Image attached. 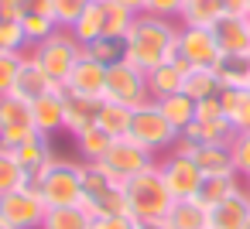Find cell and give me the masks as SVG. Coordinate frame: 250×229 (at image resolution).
Listing matches in <instances>:
<instances>
[{
    "instance_id": "1",
    "label": "cell",
    "mask_w": 250,
    "mask_h": 229,
    "mask_svg": "<svg viewBox=\"0 0 250 229\" xmlns=\"http://www.w3.org/2000/svg\"><path fill=\"white\" fill-rule=\"evenodd\" d=\"M178 21L154 18V14H137L130 31H127V62L137 65L141 72H151L165 62H175V45H178Z\"/></svg>"
},
{
    "instance_id": "2",
    "label": "cell",
    "mask_w": 250,
    "mask_h": 229,
    "mask_svg": "<svg viewBox=\"0 0 250 229\" xmlns=\"http://www.w3.org/2000/svg\"><path fill=\"white\" fill-rule=\"evenodd\" d=\"M31 188H38V195L45 198L48 209L83 205V161L52 157L42 168V174L31 181Z\"/></svg>"
},
{
    "instance_id": "3",
    "label": "cell",
    "mask_w": 250,
    "mask_h": 229,
    "mask_svg": "<svg viewBox=\"0 0 250 229\" xmlns=\"http://www.w3.org/2000/svg\"><path fill=\"white\" fill-rule=\"evenodd\" d=\"M124 195H127V215L137 219V222L165 219L171 202H175L168 185H165V178H161V171H158V164L141 171V174H134L130 181H124Z\"/></svg>"
},
{
    "instance_id": "4",
    "label": "cell",
    "mask_w": 250,
    "mask_h": 229,
    "mask_svg": "<svg viewBox=\"0 0 250 229\" xmlns=\"http://www.w3.org/2000/svg\"><path fill=\"white\" fill-rule=\"evenodd\" d=\"M28 55L48 72V79H52L55 86H65V79H69L72 69H76V62L83 58V45H79V38H76L69 28H59L52 38H45L42 45L28 48Z\"/></svg>"
},
{
    "instance_id": "5",
    "label": "cell",
    "mask_w": 250,
    "mask_h": 229,
    "mask_svg": "<svg viewBox=\"0 0 250 229\" xmlns=\"http://www.w3.org/2000/svg\"><path fill=\"white\" fill-rule=\"evenodd\" d=\"M83 205L93 215H127L124 181L106 174L100 164H83Z\"/></svg>"
},
{
    "instance_id": "6",
    "label": "cell",
    "mask_w": 250,
    "mask_h": 229,
    "mask_svg": "<svg viewBox=\"0 0 250 229\" xmlns=\"http://www.w3.org/2000/svg\"><path fill=\"white\" fill-rule=\"evenodd\" d=\"M130 137H134L141 147H147L151 154L165 157V154H171V147H175V140H178V130L165 120V113H161L158 103L151 99V103H144V106L134 110Z\"/></svg>"
},
{
    "instance_id": "7",
    "label": "cell",
    "mask_w": 250,
    "mask_h": 229,
    "mask_svg": "<svg viewBox=\"0 0 250 229\" xmlns=\"http://www.w3.org/2000/svg\"><path fill=\"white\" fill-rule=\"evenodd\" d=\"M154 164H158V154H151L147 147H141L130 134L127 137H113L110 147H106V154H103V161H100V168L106 174H113L117 181H130L134 174H141V171H147Z\"/></svg>"
},
{
    "instance_id": "8",
    "label": "cell",
    "mask_w": 250,
    "mask_h": 229,
    "mask_svg": "<svg viewBox=\"0 0 250 229\" xmlns=\"http://www.w3.org/2000/svg\"><path fill=\"white\" fill-rule=\"evenodd\" d=\"M103 99L120 103V106H127V110H137V106L151 103L147 72H141V69L130 65V62L110 65V69H106V93H103Z\"/></svg>"
},
{
    "instance_id": "9",
    "label": "cell",
    "mask_w": 250,
    "mask_h": 229,
    "mask_svg": "<svg viewBox=\"0 0 250 229\" xmlns=\"http://www.w3.org/2000/svg\"><path fill=\"white\" fill-rule=\"evenodd\" d=\"M45 215H48V205L31 185H21L7 195H0V219L11 229H42Z\"/></svg>"
},
{
    "instance_id": "10",
    "label": "cell",
    "mask_w": 250,
    "mask_h": 229,
    "mask_svg": "<svg viewBox=\"0 0 250 229\" xmlns=\"http://www.w3.org/2000/svg\"><path fill=\"white\" fill-rule=\"evenodd\" d=\"M158 171L171 191V198H195L199 195V185H202V171L195 168L192 157H182V154H165L158 157Z\"/></svg>"
},
{
    "instance_id": "11",
    "label": "cell",
    "mask_w": 250,
    "mask_h": 229,
    "mask_svg": "<svg viewBox=\"0 0 250 229\" xmlns=\"http://www.w3.org/2000/svg\"><path fill=\"white\" fill-rule=\"evenodd\" d=\"M219 45H216V35L209 28H182L178 31V45H175V58L185 62L188 69L195 65H216L219 62Z\"/></svg>"
},
{
    "instance_id": "12",
    "label": "cell",
    "mask_w": 250,
    "mask_h": 229,
    "mask_svg": "<svg viewBox=\"0 0 250 229\" xmlns=\"http://www.w3.org/2000/svg\"><path fill=\"white\" fill-rule=\"evenodd\" d=\"M209 31L216 35V45L223 55H250V18L223 14Z\"/></svg>"
},
{
    "instance_id": "13",
    "label": "cell",
    "mask_w": 250,
    "mask_h": 229,
    "mask_svg": "<svg viewBox=\"0 0 250 229\" xmlns=\"http://www.w3.org/2000/svg\"><path fill=\"white\" fill-rule=\"evenodd\" d=\"M62 89L79 93V96H89V99H103V93H106V65H100V62H93V58L83 55Z\"/></svg>"
},
{
    "instance_id": "14",
    "label": "cell",
    "mask_w": 250,
    "mask_h": 229,
    "mask_svg": "<svg viewBox=\"0 0 250 229\" xmlns=\"http://www.w3.org/2000/svg\"><path fill=\"white\" fill-rule=\"evenodd\" d=\"M31 123H35V130L42 134V137H55V134H62L65 130V103H62V89H55V93H48V96H42V99H35L31 103Z\"/></svg>"
},
{
    "instance_id": "15",
    "label": "cell",
    "mask_w": 250,
    "mask_h": 229,
    "mask_svg": "<svg viewBox=\"0 0 250 229\" xmlns=\"http://www.w3.org/2000/svg\"><path fill=\"white\" fill-rule=\"evenodd\" d=\"M62 103H65V134H69V137H76V134L96 127L103 99H89V96H79V93L62 89Z\"/></svg>"
},
{
    "instance_id": "16",
    "label": "cell",
    "mask_w": 250,
    "mask_h": 229,
    "mask_svg": "<svg viewBox=\"0 0 250 229\" xmlns=\"http://www.w3.org/2000/svg\"><path fill=\"white\" fill-rule=\"evenodd\" d=\"M55 89H62V86H55L52 79H48V72L24 52V58H21V72H18V86H14V93L21 96V99H28V103H35V99H42V96H48V93H55Z\"/></svg>"
},
{
    "instance_id": "17",
    "label": "cell",
    "mask_w": 250,
    "mask_h": 229,
    "mask_svg": "<svg viewBox=\"0 0 250 229\" xmlns=\"http://www.w3.org/2000/svg\"><path fill=\"white\" fill-rule=\"evenodd\" d=\"M250 222V195L236 191L226 202L209 209V229H247Z\"/></svg>"
},
{
    "instance_id": "18",
    "label": "cell",
    "mask_w": 250,
    "mask_h": 229,
    "mask_svg": "<svg viewBox=\"0 0 250 229\" xmlns=\"http://www.w3.org/2000/svg\"><path fill=\"white\" fill-rule=\"evenodd\" d=\"M161 222L168 229H209V209L199 198H175Z\"/></svg>"
},
{
    "instance_id": "19",
    "label": "cell",
    "mask_w": 250,
    "mask_h": 229,
    "mask_svg": "<svg viewBox=\"0 0 250 229\" xmlns=\"http://www.w3.org/2000/svg\"><path fill=\"white\" fill-rule=\"evenodd\" d=\"M185 62H165V65H158V69H151L147 72V89H151V99L158 103V99H165V96H175V93H182V82H185Z\"/></svg>"
},
{
    "instance_id": "20",
    "label": "cell",
    "mask_w": 250,
    "mask_h": 229,
    "mask_svg": "<svg viewBox=\"0 0 250 229\" xmlns=\"http://www.w3.org/2000/svg\"><path fill=\"white\" fill-rule=\"evenodd\" d=\"M182 93L195 103L202 99H216L223 93V82L216 76V65H195V69H185V82H182Z\"/></svg>"
},
{
    "instance_id": "21",
    "label": "cell",
    "mask_w": 250,
    "mask_h": 229,
    "mask_svg": "<svg viewBox=\"0 0 250 229\" xmlns=\"http://www.w3.org/2000/svg\"><path fill=\"white\" fill-rule=\"evenodd\" d=\"M192 161L202 174H236L229 144H199L192 151Z\"/></svg>"
},
{
    "instance_id": "22",
    "label": "cell",
    "mask_w": 250,
    "mask_h": 229,
    "mask_svg": "<svg viewBox=\"0 0 250 229\" xmlns=\"http://www.w3.org/2000/svg\"><path fill=\"white\" fill-rule=\"evenodd\" d=\"M83 55L106 65V69L120 65V62H127V35H100L96 41L83 45Z\"/></svg>"
},
{
    "instance_id": "23",
    "label": "cell",
    "mask_w": 250,
    "mask_h": 229,
    "mask_svg": "<svg viewBox=\"0 0 250 229\" xmlns=\"http://www.w3.org/2000/svg\"><path fill=\"white\" fill-rule=\"evenodd\" d=\"M236 191H243V178H240V174H206L195 198H199L206 209H212V205L226 202V198L236 195Z\"/></svg>"
},
{
    "instance_id": "24",
    "label": "cell",
    "mask_w": 250,
    "mask_h": 229,
    "mask_svg": "<svg viewBox=\"0 0 250 229\" xmlns=\"http://www.w3.org/2000/svg\"><path fill=\"white\" fill-rule=\"evenodd\" d=\"M223 14H226L223 0H185L182 14H178V24L182 28H212Z\"/></svg>"
},
{
    "instance_id": "25",
    "label": "cell",
    "mask_w": 250,
    "mask_h": 229,
    "mask_svg": "<svg viewBox=\"0 0 250 229\" xmlns=\"http://www.w3.org/2000/svg\"><path fill=\"white\" fill-rule=\"evenodd\" d=\"M233 134H236V130H233V123H229L226 116H216V120H192V127L182 130V137L192 140V144H229Z\"/></svg>"
},
{
    "instance_id": "26",
    "label": "cell",
    "mask_w": 250,
    "mask_h": 229,
    "mask_svg": "<svg viewBox=\"0 0 250 229\" xmlns=\"http://www.w3.org/2000/svg\"><path fill=\"white\" fill-rule=\"evenodd\" d=\"M14 157H18V164L24 168V174H28V185L42 174V168L55 157V151H52V140L48 137H35L31 144H24V147H18L14 151Z\"/></svg>"
},
{
    "instance_id": "27",
    "label": "cell",
    "mask_w": 250,
    "mask_h": 229,
    "mask_svg": "<svg viewBox=\"0 0 250 229\" xmlns=\"http://www.w3.org/2000/svg\"><path fill=\"white\" fill-rule=\"evenodd\" d=\"M216 76L223 89H250V55H219Z\"/></svg>"
},
{
    "instance_id": "28",
    "label": "cell",
    "mask_w": 250,
    "mask_h": 229,
    "mask_svg": "<svg viewBox=\"0 0 250 229\" xmlns=\"http://www.w3.org/2000/svg\"><path fill=\"white\" fill-rule=\"evenodd\" d=\"M223 113L229 116L236 134H250V89H223L219 93Z\"/></svg>"
},
{
    "instance_id": "29",
    "label": "cell",
    "mask_w": 250,
    "mask_h": 229,
    "mask_svg": "<svg viewBox=\"0 0 250 229\" xmlns=\"http://www.w3.org/2000/svg\"><path fill=\"white\" fill-rule=\"evenodd\" d=\"M72 140H76V154H79V161H83V164H100L113 137H110L103 127H89V130L76 134Z\"/></svg>"
},
{
    "instance_id": "30",
    "label": "cell",
    "mask_w": 250,
    "mask_h": 229,
    "mask_svg": "<svg viewBox=\"0 0 250 229\" xmlns=\"http://www.w3.org/2000/svg\"><path fill=\"white\" fill-rule=\"evenodd\" d=\"M158 110L165 113V120L182 134V130H188L192 127V120H195V99H188L185 93H175V96H165V99H158Z\"/></svg>"
},
{
    "instance_id": "31",
    "label": "cell",
    "mask_w": 250,
    "mask_h": 229,
    "mask_svg": "<svg viewBox=\"0 0 250 229\" xmlns=\"http://www.w3.org/2000/svg\"><path fill=\"white\" fill-rule=\"evenodd\" d=\"M93 226V212L86 205H62V209H48L42 229H89Z\"/></svg>"
},
{
    "instance_id": "32",
    "label": "cell",
    "mask_w": 250,
    "mask_h": 229,
    "mask_svg": "<svg viewBox=\"0 0 250 229\" xmlns=\"http://www.w3.org/2000/svg\"><path fill=\"white\" fill-rule=\"evenodd\" d=\"M18 24H21V31H24V41H28V48L42 45L45 38H52V35L59 31V21H55L48 11H35V7H31V11H28V14L18 21Z\"/></svg>"
},
{
    "instance_id": "33",
    "label": "cell",
    "mask_w": 250,
    "mask_h": 229,
    "mask_svg": "<svg viewBox=\"0 0 250 229\" xmlns=\"http://www.w3.org/2000/svg\"><path fill=\"white\" fill-rule=\"evenodd\" d=\"M14 127H35L31 103L21 99L18 93H7V96H0V130H14Z\"/></svg>"
},
{
    "instance_id": "34",
    "label": "cell",
    "mask_w": 250,
    "mask_h": 229,
    "mask_svg": "<svg viewBox=\"0 0 250 229\" xmlns=\"http://www.w3.org/2000/svg\"><path fill=\"white\" fill-rule=\"evenodd\" d=\"M130 120H134V110H127V106H120V103L103 99L96 127H103L110 137H127V134H130Z\"/></svg>"
},
{
    "instance_id": "35",
    "label": "cell",
    "mask_w": 250,
    "mask_h": 229,
    "mask_svg": "<svg viewBox=\"0 0 250 229\" xmlns=\"http://www.w3.org/2000/svg\"><path fill=\"white\" fill-rule=\"evenodd\" d=\"M69 31L79 38V45H89V41H96L100 35H106V24H103V0H93V4L86 7V14H83Z\"/></svg>"
},
{
    "instance_id": "36",
    "label": "cell",
    "mask_w": 250,
    "mask_h": 229,
    "mask_svg": "<svg viewBox=\"0 0 250 229\" xmlns=\"http://www.w3.org/2000/svg\"><path fill=\"white\" fill-rule=\"evenodd\" d=\"M21 185H28L24 168L18 164L14 151L0 147V195H7V191H14V188H21Z\"/></svg>"
},
{
    "instance_id": "37",
    "label": "cell",
    "mask_w": 250,
    "mask_h": 229,
    "mask_svg": "<svg viewBox=\"0 0 250 229\" xmlns=\"http://www.w3.org/2000/svg\"><path fill=\"white\" fill-rule=\"evenodd\" d=\"M134 11L117 4V0H103V24H106V35H127L130 24H134Z\"/></svg>"
},
{
    "instance_id": "38",
    "label": "cell",
    "mask_w": 250,
    "mask_h": 229,
    "mask_svg": "<svg viewBox=\"0 0 250 229\" xmlns=\"http://www.w3.org/2000/svg\"><path fill=\"white\" fill-rule=\"evenodd\" d=\"M89 4H93V0H48V14L59 21V28H72L86 14Z\"/></svg>"
},
{
    "instance_id": "39",
    "label": "cell",
    "mask_w": 250,
    "mask_h": 229,
    "mask_svg": "<svg viewBox=\"0 0 250 229\" xmlns=\"http://www.w3.org/2000/svg\"><path fill=\"white\" fill-rule=\"evenodd\" d=\"M28 41L18 21H0V55H24Z\"/></svg>"
},
{
    "instance_id": "40",
    "label": "cell",
    "mask_w": 250,
    "mask_h": 229,
    "mask_svg": "<svg viewBox=\"0 0 250 229\" xmlns=\"http://www.w3.org/2000/svg\"><path fill=\"white\" fill-rule=\"evenodd\" d=\"M229 154H233V168L240 178H250V134H233L229 140Z\"/></svg>"
},
{
    "instance_id": "41",
    "label": "cell",
    "mask_w": 250,
    "mask_h": 229,
    "mask_svg": "<svg viewBox=\"0 0 250 229\" xmlns=\"http://www.w3.org/2000/svg\"><path fill=\"white\" fill-rule=\"evenodd\" d=\"M21 58H24V55H0V96L14 93L18 72H21Z\"/></svg>"
},
{
    "instance_id": "42",
    "label": "cell",
    "mask_w": 250,
    "mask_h": 229,
    "mask_svg": "<svg viewBox=\"0 0 250 229\" xmlns=\"http://www.w3.org/2000/svg\"><path fill=\"white\" fill-rule=\"evenodd\" d=\"M182 4L185 0H147V14H154V18H168V21H178V14H182Z\"/></svg>"
},
{
    "instance_id": "43",
    "label": "cell",
    "mask_w": 250,
    "mask_h": 229,
    "mask_svg": "<svg viewBox=\"0 0 250 229\" xmlns=\"http://www.w3.org/2000/svg\"><path fill=\"white\" fill-rule=\"evenodd\" d=\"M137 219L130 215H93V226L89 229H134Z\"/></svg>"
},
{
    "instance_id": "44",
    "label": "cell",
    "mask_w": 250,
    "mask_h": 229,
    "mask_svg": "<svg viewBox=\"0 0 250 229\" xmlns=\"http://www.w3.org/2000/svg\"><path fill=\"white\" fill-rule=\"evenodd\" d=\"M31 11L28 0H0V21H21Z\"/></svg>"
},
{
    "instance_id": "45",
    "label": "cell",
    "mask_w": 250,
    "mask_h": 229,
    "mask_svg": "<svg viewBox=\"0 0 250 229\" xmlns=\"http://www.w3.org/2000/svg\"><path fill=\"white\" fill-rule=\"evenodd\" d=\"M216 116H226L219 96H216V99H202V103H195V120H216ZM226 120H229V116H226Z\"/></svg>"
},
{
    "instance_id": "46",
    "label": "cell",
    "mask_w": 250,
    "mask_h": 229,
    "mask_svg": "<svg viewBox=\"0 0 250 229\" xmlns=\"http://www.w3.org/2000/svg\"><path fill=\"white\" fill-rule=\"evenodd\" d=\"M223 7H226V14H240V18H250V14H247L250 0H223Z\"/></svg>"
},
{
    "instance_id": "47",
    "label": "cell",
    "mask_w": 250,
    "mask_h": 229,
    "mask_svg": "<svg viewBox=\"0 0 250 229\" xmlns=\"http://www.w3.org/2000/svg\"><path fill=\"white\" fill-rule=\"evenodd\" d=\"M117 4H124V7H130L134 14H144V7H147V0H117Z\"/></svg>"
},
{
    "instance_id": "48",
    "label": "cell",
    "mask_w": 250,
    "mask_h": 229,
    "mask_svg": "<svg viewBox=\"0 0 250 229\" xmlns=\"http://www.w3.org/2000/svg\"><path fill=\"white\" fill-rule=\"evenodd\" d=\"M134 229H168V226H165L161 219H151V222H137Z\"/></svg>"
},
{
    "instance_id": "49",
    "label": "cell",
    "mask_w": 250,
    "mask_h": 229,
    "mask_svg": "<svg viewBox=\"0 0 250 229\" xmlns=\"http://www.w3.org/2000/svg\"><path fill=\"white\" fill-rule=\"evenodd\" d=\"M243 191H247V195H250V178H243Z\"/></svg>"
},
{
    "instance_id": "50",
    "label": "cell",
    "mask_w": 250,
    "mask_h": 229,
    "mask_svg": "<svg viewBox=\"0 0 250 229\" xmlns=\"http://www.w3.org/2000/svg\"><path fill=\"white\" fill-rule=\"evenodd\" d=\"M0 229H11V226H7V222H4V219H0Z\"/></svg>"
},
{
    "instance_id": "51",
    "label": "cell",
    "mask_w": 250,
    "mask_h": 229,
    "mask_svg": "<svg viewBox=\"0 0 250 229\" xmlns=\"http://www.w3.org/2000/svg\"><path fill=\"white\" fill-rule=\"evenodd\" d=\"M28 4H31V7H35V4H42V0H28Z\"/></svg>"
},
{
    "instance_id": "52",
    "label": "cell",
    "mask_w": 250,
    "mask_h": 229,
    "mask_svg": "<svg viewBox=\"0 0 250 229\" xmlns=\"http://www.w3.org/2000/svg\"><path fill=\"white\" fill-rule=\"evenodd\" d=\"M247 229H250V222H247Z\"/></svg>"
},
{
    "instance_id": "53",
    "label": "cell",
    "mask_w": 250,
    "mask_h": 229,
    "mask_svg": "<svg viewBox=\"0 0 250 229\" xmlns=\"http://www.w3.org/2000/svg\"><path fill=\"white\" fill-rule=\"evenodd\" d=\"M247 14H250V7H247Z\"/></svg>"
}]
</instances>
